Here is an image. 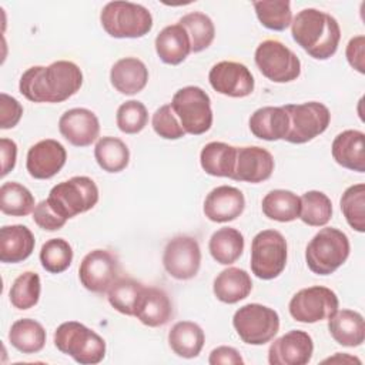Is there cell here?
Here are the masks:
<instances>
[{
    "label": "cell",
    "mask_w": 365,
    "mask_h": 365,
    "mask_svg": "<svg viewBox=\"0 0 365 365\" xmlns=\"http://www.w3.org/2000/svg\"><path fill=\"white\" fill-rule=\"evenodd\" d=\"M83 84L80 67L68 60L27 68L19 81L20 93L33 103H63Z\"/></svg>",
    "instance_id": "1"
},
{
    "label": "cell",
    "mask_w": 365,
    "mask_h": 365,
    "mask_svg": "<svg viewBox=\"0 0 365 365\" xmlns=\"http://www.w3.org/2000/svg\"><path fill=\"white\" fill-rule=\"evenodd\" d=\"M294 41L315 60H328L339 46L341 29L335 17L318 10L304 9L291 21Z\"/></svg>",
    "instance_id": "2"
},
{
    "label": "cell",
    "mask_w": 365,
    "mask_h": 365,
    "mask_svg": "<svg viewBox=\"0 0 365 365\" xmlns=\"http://www.w3.org/2000/svg\"><path fill=\"white\" fill-rule=\"evenodd\" d=\"M56 348L77 364L96 365L106 356V341L93 329L77 321H67L54 331Z\"/></svg>",
    "instance_id": "3"
},
{
    "label": "cell",
    "mask_w": 365,
    "mask_h": 365,
    "mask_svg": "<svg viewBox=\"0 0 365 365\" xmlns=\"http://www.w3.org/2000/svg\"><path fill=\"white\" fill-rule=\"evenodd\" d=\"M351 245L345 232L334 227L319 230L305 248L308 268L317 275L335 272L349 257Z\"/></svg>",
    "instance_id": "4"
},
{
    "label": "cell",
    "mask_w": 365,
    "mask_h": 365,
    "mask_svg": "<svg viewBox=\"0 0 365 365\" xmlns=\"http://www.w3.org/2000/svg\"><path fill=\"white\" fill-rule=\"evenodd\" d=\"M100 23L114 38H140L153 29V16L141 4L131 1H110L100 13Z\"/></svg>",
    "instance_id": "5"
},
{
    "label": "cell",
    "mask_w": 365,
    "mask_h": 365,
    "mask_svg": "<svg viewBox=\"0 0 365 365\" xmlns=\"http://www.w3.org/2000/svg\"><path fill=\"white\" fill-rule=\"evenodd\" d=\"M50 205L66 220L91 210L98 202V187L86 175L56 184L48 194Z\"/></svg>",
    "instance_id": "6"
},
{
    "label": "cell",
    "mask_w": 365,
    "mask_h": 365,
    "mask_svg": "<svg viewBox=\"0 0 365 365\" xmlns=\"http://www.w3.org/2000/svg\"><path fill=\"white\" fill-rule=\"evenodd\" d=\"M171 108L188 134L201 135L212 125L211 98L201 87L187 86L177 90L171 100Z\"/></svg>",
    "instance_id": "7"
},
{
    "label": "cell",
    "mask_w": 365,
    "mask_h": 365,
    "mask_svg": "<svg viewBox=\"0 0 365 365\" xmlns=\"http://www.w3.org/2000/svg\"><path fill=\"white\" fill-rule=\"evenodd\" d=\"M232 327L240 339L248 345H264L274 339L279 331V315L262 304H247L232 317Z\"/></svg>",
    "instance_id": "8"
},
{
    "label": "cell",
    "mask_w": 365,
    "mask_h": 365,
    "mask_svg": "<svg viewBox=\"0 0 365 365\" xmlns=\"http://www.w3.org/2000/svg\"><path fill=\"white\" fill-rule=\"evenodd\" d=\"M287 240L277 230L259 231L251 242V271L259 279L277 278L287 265Z\"/></svg>",
    "instance_id": "9"
},
{
    "label": "cell",
    "mask_w": 365,
    "mask_h": 365,
    "mask_svg": "<svg viewBox=\"0 0 365 365\" xmlns=\"http://www.w3.org/2000/svg\"><path fill=\"white\" fill-rule=\"evenodd\" d=\"M289 118V128L285 141L291 144H304L321 135L331 123L328 107L319 101H307L302 104L282 106Z\"/></svg>",
    "instance_id": "10"
},
{
    "label": "cell",
    "mask_w": 365,
    "mask_h": 365,
    "mask_svg": "<svg viewBox=\"0 0 365 365\" xmlns=\"http://www.w3.org/2000/svg\"><path fill=\"white\" fill-rule=\"evenodd\" d=\"M254 60L261 74L274 83H289L301 74V61L297 54L274 38L258 44Z\"/></svg>",
    "instance_id": "11"
},
{
    "label": "cell",
    "mask_w": 365,
    "mask_h": 365,
    "mask_svg": "<svg viewBox=\"0 0 365 365\" xmlns=\"http://www.w3.org/2000/svg\"><path fill=\"white\" fill-rule=\"evenodd\" d=\"M339 307L336 294L327 287L314 285L299 289L289 301V315L302 324H315L332 317Z\"/></svg>",
    "instance_id": "12"
},
{
    "label": "cell",
    "mask_w": 365,
    "mask_h": 365,
    "mask_svg": "<svg viewBox=\"0 0 365 365\" xmlns=\"http://www.w3.org/2000/svg\"><path fill=\"white\" fill-rule=\"evenodd\" d=\"M163 265L167 274L175 279L194 278L201 267V250L194 237L177 235L171 238L163 252Z\"/></svg>",
    "instance_id": "13"
},
{
    "label": "cell",
    "mask_w": 365,
    "mask_h": 365,
    "mask_svg": "<svg viewBox=\"0 0 365 365\" xmlns=\"http://www.w3.org/2000/svg\"><path fill=\"white\" fill-rule=\"evenodd\" d=\"M120 275V261L115 254L108 250H93L78 267V278L81 285L94 292L104 294Z\"/></svg>",
    "instance_id": "14"
},
{
    "label": "cell",
    "mask_w": 365,
    "mask_h": 365,
    "mask_svg": "<svg viewBox=\"0 0 365 365\" xmlns=\"http://www.w3.org/2000/svg\"><path fill=\"white\" fill-rule=\"evenodd\" d=\"M211 87L227 97L242 98L254 91V76L247 66L237 61H220L208 73Z\"/></svg>",
    "instance_id": "15"
},
{
    "label": "cell",
    "mask_w": 365,
    "mask_h": 365,
    "mask_svg": "<svg viewBox=\"0 0 365 365\" xmlns=\"http://www.w3.org/2000/svg\"><path fill=\"white\" fill-rule=\"evenodd\" d=\"M314 354L311 335L301 329H292L277 338L268 349L271 365H305Z\"/></svg>",
    "instance_id": "16"
},
{
    "label": "cell",
    "mask_w": 365,
    "mask_h": 365,
    "mask_svg": "<svg viewBox=\"0 0 365 365\" xmlns=\"http://www.w3.org/2000/svg\"><path fill=\"white\" fill-rule=\"evenodd\" d=\"M67 151L61 143L53 138H46L27 151L26 168L36 180H48L54 177L66 164Z\"/></svg>",
    "instance_id": "17"
},
{
    "label": "cell",
    "mask_w": 365,
    "mask_h": 365,
    "mask_svg": "<svg viewBox=\"0 0 365 365\" xmlns=\"http://www.w3.org/2000/svg\"><path fill=\"white\" fill-rule=\"evenodd\" d=\"M275 163L272 154L258 145L237 147L235 168L231 180L258 184L272 175Z\"/></svg>",
    "instance_id": "18"
},
{
    "label": "cell",
    "mask_w": 365,
    "mask_h": 365,
    "mask_svg": "<svg viewBox=\"0 0 365 365\" xmlns=\"http://www.w3.org/2000/svg\"><path fill=\"white\" fill-rule=\"evenodd\" d=\"M58 131L71 145L88 147L98 138L100 121L91 110L76 107L60 117Z\"/></svg>",
    "instance_id": "19"
},
{
    "label": "cell",
    "mask_w": 365,
    "mask_h": 365,
    "mask_svg": "<svg viewBox=\"0 0 365 365\" xmlns=\"http://www.w3.org/2000/svg\"><path fill=\"white\" fill-rule=\"evenodd\" d=\"M245 208V198L241 190L232 185L212 188L204 200V215L212 222H230L237 220Z\"/></svg>",
    "instance_id": "20"
},
{
    "label": "cell",
    "mask_w": 365,
    "mask_h": 365,
    "mask_svg": "<svg viewBox=\"0 0 365 365\" xmlns=\"http://www.w3.org/2000/svg\"><path fill=\"white\" fill-rule=\"evenodd\" d=\"M134 317L147 327H163L173 318V302L164 289L143 287L134 308Z\"/></svg>",
    "instance_id": "21"
},
{
    "label": "cell",
    "mask_w": 365,
    "mask_h": 365,
    "mask_svg": "<svg viewBox=\"0 0 365 365\" xmlns=\"http://www.w3.org/2000/svg\"><path fill=\"white\" fill-rule=\"evenodd\" d=\"M331 153L341 167L365 173V134L359 130H345L339 133L331 145Z\"/></svg>",
    "instance_id": "22"
},
{
    "label": "cell",
    "mask_w": 365,
    "mask_h": 365,
    "mask_svg": "<svg viewBox=\"0 0 365 365\" xmlns=\"http://www.w3.org/2000/svg\"><path fill=\"white\" fill-rule=\"evenodd\" d=\"M110 83L121 94L134 96L148 83V68L137 57L117 60L110 70Z\"/></svg>",
    "instance_id": "23"
},
{
    "label": "cell",
    "mask_w": 365,
    "mask_h": 365,
    "mask_svg": "<svg viewBox=\"0 0 365 365\" xmlns=\"http://www.w3.org/2000/svg\"><path fill=\"white\" fill-rule=\"evenodd\" d=\"M36 240L30 228L21 224L0 228V261L17 264L27 259L34 251Z\"/></svg>",
    "instance_id": "24"
},
{
    "label": "cell",
    "mask_w": 365,
    "mask_h": 365,
    "mask_svg": "<svg viewBox=\"0 0 365 365\" xmlns=\"http://www.w3.org/2000/svg\"><path fill=\"white\" fill-rule=\"evenodd\" d=\"M248 124L254 137L265 141H278L285 138L289 128V118L282 106H267L255 110Z\"/></svg>",
    "instance_id": "25"
},
{
    "label": "cell",
    "mask_w": 365,
    "mask_h": 365,
    "mask_svg": "<svg viewBox=\"0 0 365 365\" xmlns=\"http://www.w3.org/2000/svg\"><path fill=\"white\" fill-rule=\"evenodd\" d=\"M154 46L160 60L170 66L182 63L191 53L190 37L185 29L178 23L165 26L157 34Z\"/></svg>",
    "instance_id": "26"
},
{
    "label": "cell",
    "mask_w": 365,
    "mask_h": 365,
    "mask_svg": "<svg viewBox=\"0 0 365 365\" xmlns=\"http://www.w3.org/2000/svg\"><path fill=\"white\" fill-rule=\"evenodd\" d=\"M328 331L336 344L342 346H359L365 339L364 317L352 309H336L328 318Z\"/></svg>",
    "instance_id": "27"
},
{
    "label": "cell",
    "mask_w": 365,
    "mask_h": 365,
    "mask_svg": "<svg viewBox=\"0 0 365 365\" xmlns=\"http://www.w3.org/2000/svg\"><path fill=\"white\" fill-rule=\"evenodd\" d=\"M252 289V281L245 269L230 267L222 269L214 279L212 291L218 301L237 304L245 299Z\"/></svg>",
    "instance_id": "28"
},
{
    "label": "cell",
    "mask_w": 365,
    "mask_h": 365,
    "mask_svg": "<svg viewBox=\"0 0 365 365\" xmlns=\"http://www.w3.org/2000/svg\"><path fill=\"white\" fill-rule=\"evenodd\" d=\"M205 342L202 328L192 321L175 322L168 332V345L171 351L185 359L200 355Z\"/></svg>",
    "instance_id": "29"
},
{
    "label": "cell",
    "mask_w": 365,
    "mask_h": 365,
    "mask_svg": "<svg viewBox=\"0 0 365 365\" xmlns=\"http://www.w3.org/2000/svg\"><path fill=\"white\" fill-rule=\"evenodd\" d=\"M237 160V147L222 141L205 144L200 153L201 168L212 177L231 178Z\"/></svg>",
    "instance_id": "30"
},
{
    "label": "cell",
    "mask_w": 365,
    "mask_h": 365,
    "mask_svg": "<svg viewBox=\"0 0 365 365\" xmlns=\"http://www.w3.org/2000/svg\"><path fill=\"white\" fill-rule=\"evenodd\" d=\"M244 235L232 227L217 230L208 242L211 257L221 265L234 264L244 251Z\"/></svg>",
    "instance_id": "31"
},
{
    "label": "cell",
    "mask_w": 365,
    "mask_h": 365,
    "mask_svg": "<svg viewBox=\"0 0 365 365\" xmlns=\"http://www.w3.org/2000/svg\"><path fill=\"white\" fill-rule=\"evenodd\" d=\"M44 327L30 318H21L13 322L9 331V341L21 354H37L46 345Z\"/></svg>",
    "instance_id": "32"
},
{
    "label": "cell",
    "mask_w": 365,
    "mask_h": 365,
    "mask_svg": "<svg viewBox=\"0 0 365 365\" xmlns=\"http://www.w3.org/2000/svg\"><path fill=\"white\" fill-rule=\"evenodd\" d=\"M262 212L267 218L278 222H291L299 218L301 200L289 190H272L261 202Z\"/></svg>",
    "instance_id": "33"
},
{
    "label": "cell",
    "mask_w": 365,
    "mask_h": 365,
    "mask_svg": "<svg viewBox=\"0 0 365 365\" xmlns=\"http://www.w3.org/2000/svg\"><path fill=\"white\" fill-rule=\"evenodd\" d=\"M94 158L98 167L107 173H120L130 163L127 144L117 137H101L94 147Z\"/></svg>",
    "instance_id": "34"
},
{
    "label": "cell",
    "mask_w": 365,
    "mask_h": 365,
    "mask_svg": "<svg viewBox=\"0 0 365 365\" xmlns=\"http://www.w3.org/2000/svg\"><path fill=\"white\" fill-rule=\"evenodd\" d=\"M34 197L20 182L9 181L0 187V210L6 215L26 217L34 210Z\"/></svg>",
    "instance_id": "35"
},
{
    "label": "cell",
    "mask_w": 365,
    "mask_h": 365,
    "mask_svg": "<svg viewBox=\"0 0 365 365\" xmlns=\"http://www.w3.org/2000/svg\"><path fill=\"white\" fill-rule=\"evenodd\" d=\"M178 24L182 26L190 37L191 53H200L211 46L215 37V27L212 20L201 13L192 11L182 16L178 20Z\"/></svg>",
    "instance_id": "36"
},
{
    "label": "cell",
    "mask_w": 365,
    "mask_h": 365,
    "mask_svg": "<svg viewBox=\"0 0 365 365\" xmlns=\"http://www.w3.org/2000/svg\"><path fill=\"white\" fill-rule=\"evenodd\" d=\"M299 220L309 227H324L332 217V202L329 197L317 190H311L299 197Z\"/></svg>",
    "instance_id": "37"
},
{
    "label": "cell",
    "mask_w": 365,
    "mask_h": 365,
    "mask_svg": "<svg viewBox=\"0 0 365 365\" xmlns=\"http://www.w3.org/2000/svg\"><path fill=\"white\" fill-rule=\"evenodd\" d=\"M41 292V282L37 272L26 271L20 274L10 287L9 299L11 305L17 309H30L38 299Z\"/></svg>",
    "instance_id": "38"
},
{
    "label": "cell",
    "mask_w": 365,
    "mask_h": 365,
    "mask_svg": "<svg viewBox=\"0 0 365 365\" xmlns=\"http://www.w3.org/2000/svg\"><path fill=\"white\" fill-rule=\"evenodd\" d=\"M259 23L268 30L282 31L292 21L291 3L288 0H262L252 3Z\"/></svg>",
    "instance_id": "39"
},
{
    "label": "cell",
    "mask_w": 365,
    "mask_h": 365,
    "mask_svg": "<svg viewBox=\"0 0 365 365\" xmlns=\"http://www.w3.org/2000/svg\"><path fill=\"white\" fill-rule=\"evenodd\" d=\"M143 287L144 285L134 278H117L107 291V299L110 305L120 314L134 317V308Z\"/></svg>",
    "instance_id": "40"
},
{
    "label": "cell",
    "mask_w": 365,
    "mask_h": 365,
    "mask_svg": "<svg viewBox=\"0 0 365 365\" xmlns=\"http://www.w3.org/2000/svg\"><path fill=\"white\" fill-rule=\"evenodd\" d=\"M41 267L50 274L64 272L73 261V248L64 238H50L40 250Z\"/></svg>",
    "instance_id": "41"
},
{
    "label": "cell",
    "mask_w": 365,
    "mask_h": 365,
    "mask_svg": "<svg viewBox=\"0 0 365 365\" xmlns=\"http://www.w3.org/2000/svg\"><path fill=\"white\" fill-rule=\"evenodd\" d=\"M341 211L348 222V225L358 231H365V184H354L348 187L341 200Z\"/></svg>",
    "instance_id": "42"
},
{
    "label": "cell",
    "mask_w": 365,
    "mask_h": 365,
    "mask_svg": "<svg viewBox=\"0 0 365 365\" xmlns=\"http://www.w3.org/2000/svg\"><path fill=\"white\" fill-rule=\"evenodd\" d=\"M115 123L121 133L137 134L148 123L147 107L138 100H128L117 108Z\"/></svg>",
    "instance_id": "43"
},
{
    "label": "cell",
    "mask_w": 365,
    "mask_h": 365,
    "mask_svg": "<svg viewBox=\"0 0 365 365\" xmlns=\"http://www.w3.org/2000/svg\"><path fill=\"white\" fill-rule=\"evenodd\" d=\"M151 124L155 134L161 138L178 140L185 135V131L177 120V115L171 108V104H164L160 108H157L153 114Z\"/></svg>",
    "instance_id": "44"
},
{
    "label": "cell",
    "mask_w": 365,
    "mask_h": 365,
    "mask_svg": "<svg viewBox=\"0 0 365 365\" xmlns=\"http://www.w3.org/2000/svg\"><path fill=\"white\" fill-rule=\"evenodd\" d=\"M33 221L46 231H56L64 227L67 222L48 202V200L40 201L33 210Z\"/></svg>",
    "instance_id": "45"
},
{
    "label": "cell",
    "mask_w": 365,
    "mask_h": 365,
    "mask_svg": "<svg viewBox=\"0 0 365 365\" xmlns=\"http://www.w3.org/2000/svg\"><path fill=\"white\" fill-rule=\"evenodd\" d=\"M23 115V106L14 97L1 93L0 94V128L9 130L19 124Z\"/></svg>",
    "instance_id": "46"
},
{
    "label": "cell",
    "mask_w": 365,
    "mask_h": 365,
    "mask_svg": "<svg viewBox=\"0 0 365 365\" xmlns=\"http://www.w3.org/2000/svg\"><path fill=\"white\" fill-rule=\"evenodd\" d=\"M346 60L352 68L358 73H365V37L362 34L352 37L345 50Z\"/></svg>",
    "instance_id": "47"
},
{
    "label": "cell",
    "mask_w": 365,
    "mask_h": 365,
    "mask_svg": "<svg viewBox=\"0 0 365 365\" xmlns=\"http://www.w3.org/2000/svg\"><path fill=\"white\" fill-rule=\"evenodd\" d=\"M208 362L211 365H220V364H224V365H238V364H241L242 365L244 359L235 348L221 345V346H217L211 351Z\"/></svg>",
    "instance_id": "48"
},
{
    "label": "cell",
    "mask_w": 365,
    "mask_h": 365,
    "mask_svg": "<svg viewBox=\"0 0 365 365\" xmlns=\"http://www.w3.org/2000/svg\"><path fill=\"white\" fill-rule=\"evenodd\" d=\"M0 153H1V177H6L14 167L17 160V144L3 137L0 140Z\"/></svg>",
    "instance_id": "49"
},
{
    "label": "cell",
    "mask_w": 365,
    "mask_h": 365,
    "mask_svg": "<svg viewBox=\"0 0 365 365\" xmlns=\"http://www.w3.org/2000/svg\"><path fill=\"white\" fill-rule=\"evenodd\" d=\"M334 361H342V362H356V364H361V361L358 359V358H355V356H349V355H346V354H344V355H341V352H336V355L334 356V358H328V359H325V362H334Z\"/></svg>",
    "instance_id": "50"
}]
</instances>
